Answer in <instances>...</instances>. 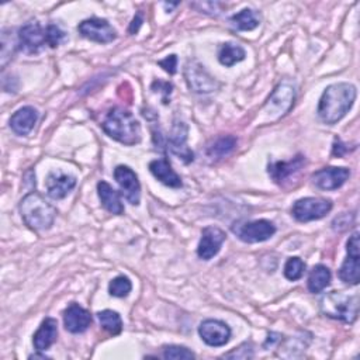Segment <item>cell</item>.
I'll return each instance as SVG.
<instances>
[{
    "instance_id": "cell-33",
    "label": "cell",
    "mask_w": 360,
    "mask_h": 360,
    "mask_svg": "<svg viewBox=\"0 0 360 360\" xmlns=\"http://www.w3.org/2000/svg\"><path fill=\"white\" fill-rule=\"evenodd\" d=\"M46 35H48V45L51 48L59 46L66 39V32L56 24L46 25Z\"/></svg>"
},
{
    "instance_id": "cell-36",
    "label": "cell",
    "mask_w": 360,
    "mask_h": 360,
    "mask_svg": "<svg viewBox=\"0 0 360 360\" xmlns=\"http://www.w3.org/2000/svg\"><path fill=\"white\" fill-rule=\"evenodd\" d=\"M152 86H158V90H155V91L163 93V103L167 104V103H169V96H170V93H172V84H170L169 82H160V80H158V82H153Z\"/></svg>"
},
{
    "instance_id": "cell-20",
    "label": "cell",
    "mask_w": 360,
    "mask_h": 360,
    "mask_svg": "<svg viewBox=\"0 0 360 360\" xmlns=\"http://www.w3.org/2000/svg\"><path fill=\"white\" fill-rule=\"evenodd\" d=\"M76 186V177L65 173H49L46 179L48 195L53 200L65 198Z\"/></svg>"
},
{
    "instance_id": "cell-32",
    "label": "cell",
    "mask_w": 360,
    "mask_h": 360,
    "mask_svg": "<svg viewBox=\"0 0 360 360\" xmlns=\"http://www.w3.org/2000/svg\"><path fill=\"white\" fill-rule=\"evenodd\" d=\"M163 357L172 359V360H188V359H194L195 354L184 346L169 345L163 347Z\"/></svg>"
},
{
    "instance_id": "cell-39",
    "label": "cell",
    "mask_w": 360,
    "mask_h": 360,
    "mask_svg": "<svg viewBox=\"0 0 360 360\" xmlns=\"http://www.w3.org/2000/svg\"><path fill=\"white\" fill-rule=\"evenodd\" d=\"M281 335L280 333H276V332H270L269 335H267V339H266V342H264V345H263V347L264 349H267L269 346H273L276 342H280L281 340Z\"/></svg>"
},
{
    "instance_id": "cell-4",
    "label": "cell",
    "mask_w": 360,
    "mask_h": 360,
    "mask_svg": "<svg viewBox=\"0 0 360 360\" xmlns=\"http://www.w3.org/2000/svg\"><path fill=\"white\" fill-rule=\"evenodd\" d=\"M319 307L325 316L353 323L359 315V297L342 291H330L321 298Z\"/></svg>"
},
{
    "instance_id": "cell-26",
    "label": "cell",
    "mask_w": 360,
    "mask_h": 360,
    "mask_svg": "<svg viewBox=\"0 0 360 360\" xmlns=\"http://www.w3.org/2000/svg\"><path fill=\"white\" fill-rule=\"evenodd\" d=\"M236 142L238 141L233 135L219 136L207 146V156L212 159H221L235 149Z\"/></svg>"
},
{
    "instance_id": "cell-11",
    "label": "cell",
    "mask_w": 360,
    "mask_h": 360,
    "mask_svg": "<svg viewBox=\"0 0 360 360\" xmlns=\"http://www.w3.org/2000/svg\"><path fill=\"white\" fill-rule=\"evenodd\" d=\"M77 31L82 37L98 44H108L117 38V31L112 25L107 20L98 17L83 20L77 25Z\"/></svg>"
},
{
    "instance_id": "cell-8",
    "label": "cell",
    "mask_w": 360,
    "mask_h": 360,
    "mask_svg": "<svg viewBox=\"0 0 360 360\" xmlns=\"http://www.w3.org/2000/svg\"><path fill=\"white\" fill-rule=\"evenodd\" d=\"M18 48L25 53H37L45 45H48L46 27L44 28L38 21H30L20 27L18 34Z\"/></svg>"
},
{
    "instance_id": "cell-16",
    "label": "cell",
    "mask_w": 360,
    "mask_h": 360,
    "mask_svg": "<svg viewBox=\"0 0 360 360\" xmlns=\"http://www.w3.org/2000/svg\"><path fill=\"white\" fill-rule=\"evenodd\" d=\"M304 166H305V156L297 155L295 158H292L291 160H287V162L269 163L267 172L274 183L283 186L288 179L294 177Z\"/></svg>"
},
{
    "instance_id": "cell-38",
    "label": "cell",
    "mask_w": 360,
    "mask_h": 360,
    "mask_svg": "<svg viewBox=\"0 0 360 360\" xmlns=\"http://www.w3.org/2000/svg\"><path fill=\"white\" fill-rule=\"evenodd\" d=\"M346 152H347V148H345V145L342 143V141H340L339 138H336L335 142H333V150H332V153L339 158V156H343Z\"/></svg>"
},
{
    "instance_id": "cell-28",
    "label": "cell",
    "mask_w": 360,
    "mask_h": 360,
    "mask_svg": "<svg viewBox=\"0 0 360 360\" xmlns=\"http://www.w3.org/2000/svg\"><path fill=\"white\" fill-rule=\"evenodd\" d=\"M100 325L104 330H107L111 335H118L122 330V319L118 312L112 309H104L97 314Z\"/></svg>"
},
{
    "instance_id": "cell-34",
    "label": "cell",
    "mask_w": 360,
    "mask_h": 360,
    "mask_svg": "<svg viewBox=\"0 0 360 360\" xmlns=\"http://www.w3.org/2000/svg\"><path fill=\"white\" fill-rule=\"evenodd\" d=\"M222 357L225 359H250L253 357V346L250 342H245L233 350L225 353Z\"/></svg>"
},
{
    "instance_id": "cell-2",
    "label": "cell",
    "mask_w": 360,
    "mask_h": 360,
    "mask_svg": "<svg viewBox=\"0 0 360 360\" xmlns=\"http://www.w3.org/2000/svg\"><path fill=\"white\" fill-rule=\"evenodd\" d=\"M101 128L110 138L128 146L141 141V125L138 120L132 112L121 107H114L105 114Z\"/></svg>"
},
{
    "instance_id": "cell-29",
    "label": "cell",
    "mask_w": 360,
    "mask_h": 360,
    "mask_svg": "<svg viewBox=\"0 0 360 360\" xmlns=\"http://www.w3.org/2000/svg\"><path fill=\"white\" fill-rule=\"evenodd\" d=\"M131 288H132V284H131V281H129V278L127 276H117L108 284L110 295L117 297V298L127 297L129 294Z\"/></svg>"
},
{
    "instance_id": "cell-31",
    "label": "cell",
    "mask_w": 360,
    "mask_h": 360,
    "mask_svg": "<svg viewBox=\"0 0 360 360\" xmlns=\"http://www.w3.org/2000/svg\"><path fill=\"white\" fill-rule=\"evenodd\" d=\"M15 48H18V39H14L10 34H7V30H3L1 34V68L6 66V63L13 58Z\"/></svg>"
},
{
    "instance_id": "cell-19",
    "label": "cell",
    "mask_w": 360,
    "mask_h": 360,
    "mask_svg": "<svg viewBox=\"0 0 360 360\" xmlns=\"http://www.w3.org/2000/svg\"><path fill=\"white\" fill-rule=\"evenodd\" d=\"M38 120V112L34 107L31 105H25L18 108L10 118V128L14 134L24 136L28 135L34 125L37 124Z\"/></svg>"
},
{
    "instance_id": "cell-5",
    "label": "cell",
    "mask_w": 360,
    "mask_h": 360,
    "mask_svg": "<svg viewBox=\"0 0 360 360\" xmlns=\"http://www.w3.org/2000/svg\"><path fill=\"white\" fill-rule=\"evenodd\" d=\"M294 100H295V84L291 80L284 79L274 87V90L269 96L264 104V110L270 117L278 118L291 110V107L294 105Z\"/></svg>"
},
{
    "instance_id": "cell-21",
    "label": "cell",
    "mask_w": 360,
    "mask_h": 360,
    "mask_svg": "<svg viewBox=\"0 0 360 360\" xmlns=\"http://www.w3.org/2000/svg\"><path fill=\"white\" fill-rule=\"evenodd\" d=\"M56 338H58V322L55 318L48 316L41 322L39 328L34 333L32 343L38 352H45L53 345Z\"/></svg>"
},
{
    "instance_id": "cell-1",
    "label": "cell",
    "mask_w": 360,
    "mask_h": 360,
    "mask_svg": "<svg viewBox=\"0 0 360 360\" xmlns=\"http://www.w3.org/2000/svg\"><path fill=\"white\" fill-rule=\"evenodd\" d=\"M356 87L352 83L339 82L328 86L318 104V117L322 122L332 125L340 121L356 100Z\"/></svg>"
},
{
    "instance_id": "cell-13",
    "label": "cell",
    "mask_w": 360,
    "mask_h": 360,
    "mask_svg": "<svg viewBox=\"0 0 360 360\" xmlns=\"http://www.w3.org/2000/svg\"><path fill=\"white\" fill-rule=\"evenodd\" d=\"M349 176H350V170L347 167L329 166V167H322L315 173H312L311 180L315 184V187L321 190H336L345 184Z\"/></svg>"
},
{
    "instance_id": "cell-14",
    "label": "cell",
    "mask_w": 360,
    "mask_h": 360,
    "mask_svg": "<svg viewBox=\"0 0 360 360\" xmlns=\"http://www.w3.org/2000/svg\"><path fill=\"white\" fill-rule=\"evenodd\" d=\"M198 335L208 346H224L231 339V328L219 319H205L198 326Z\"/></svg>"
},
{
    "instance_id": "cell-9",
    "label": "cell",
    "mask_w": 360,
    "mask_h": 360,
    "mask_svg": "<svg viewBox=\"0 0 360 360\" xmlns=\"http://www.w3.org/2000/svg\"><path fill=\"white\" fill-rule=\"evenodd\" d=\"M184 77L191 91L207 94L219 87V83L197 60H188L184 68Z\"/></svg>"
},
{
    "instance_id": "cell-7",
    "label": "cell",
    "mask_w": 360,
    "mask_h": 360,
    "mask_svg": "<svg viewBox=\"0 0 360 360\" xmlns=\"http://www.w3.org/2000/svg\"><path fill=\"white\" fill-rule=\"evenodd\" d=\"M332 210V201L321 197H304L294 202L292 217L300 222H308L323 218Z\"/></svg>"
},
{
    "instance_id": "cell-25",
    "label": "cell",
    "mask_w": 360,
    "mask_h": 360,
    "mask_svg": "<svg viewBox=\"0 0 360 360\" xmlns=\"http://www.w3.org/2000/svg\"><path fill=\"white\" fill-rule=\"evenodd\" d=\"M246 56L245 49L233 42H225L218 48V60L224 66H233L235 63L243 60Z\"/></svg>"
},
{
    "instance_id": "cell-6",
    "label": "cell",
    "mask_w": 360,
    "mask_h": 360,
    "mask_svg": "<svg viewBox=\"0 0 360 360\" xmlns=\"http://www.w3.org/2000/svg\"><path fill=\"white\" fill-rule=\"evenodd\" d=\"M232 232L246 243H257L270 239L276 233V226L269 219L245 221L233 224Z\"/></svg>"
},
{
    "instance_id": "cell-24",
    "label": "cell",
    "mask_w": 360,
    "mask_h": 360,
    "mask_svg": "<svg viewBox=\"0 0 360 360\" xmlns=\"http://www.w3.org/2000/svg\"><path fill=\"white\" fill-rule=\"evenodd\" d=\"M330 277H332L330 270L326 266H323V264L314 266L308 276V283H307L308 290L314 294L323 291L329 285Z\"/></svg>"
},
{
    "instance_id": "cell-18",
    "label": "cell",
    "mask_w": 360,
    "mask_h": 360,
    "mask_svg": "<svg viewBox=\"0 0 360 360\" xmlns=\"http://www.w3.org/2000/svg\"><path fill=\"white\" fill-rule=\"evenodd\" d=\"M187 125L184 122H176L169 136V149L177 155L184 163H190L194 159L193 150L187 146Z\"/></svg>"
},
{
    "instance_id": "cell-22",
    "label": "cell",
    "mask_w": 360,
    "mask_h": 360,
    "mask_svg": "<svg viewBox=\"0 0 360 360\" xmlns=\"http://www.w3.org/2000/svg\"><path fill=\"white\" fill-rule=\"evenodd\" d=\"M150 173L165 186L179 188L183 186L180 176L172 169L170 163L166 159H156L149 163Z\"/></svg>"
},
{
    "instance_id": "cell-23",
    "label": "cell",
    "mask_w": 360,
    "mask_h": 360,
    "mask_svg": "<svg viewBox=\"0 0 360 360\" xmlns=\"http://www.w3.org/2000/svg\"><path fill=\"white\" fill-rule=\"evenodd\" d=\"M97 193L98 198L101 201V205L111 214L121 215L124 212V205L120 198V193L114 190L107 181H98L97 183Z\"/></svg>"
},
{
    "instance_id": "cell-15",
    "label": "cell",
    "mask_w": 360,
    "mask_h": 360,
    "mask_svg": "<svg viewBox=\"0 0 360 360\" xmlns=\"http://www.w3.org/2000/svg\"><path fill=\"white\" fill-rule=\"evenodd\" d=\"M225 239H226V235L222 229L217 226H205L201 231V238L197 248L198 257L202 260L212 259L219 252Z\"/></svg>"
},
{
    "instance_id": "cell-30",
    "label": "cell",
    "mask_w": 360,
    "mask_h": 360,
    "mask_svg": "<svg viewBox=\"0 0 360 360\" xmlns=\"http://www.w3.org/2000/svg\"><path fill=\"white\" fill-rule=\"evenodd\" d=\"M304 271H305V263L297 256L290 257L284 264V276L290 281L300 280L302 277Z\"/></svg>"
},
{
    "instance_id": "cell-17",
    "label": "cell",
    "mask_w": 360,
    "mask_h": 360,
    "mask_svg": "<svg viewBox=\"0 0 360 360\" xmlns=\"http://www.w3.org/2000/svg\"><path fill=\"white\" fill-rule=\"evenodd\" d=\"M63 323L70 333H82L90 326L91 315L86 308L72 302L63 311Z\"/></svg>"
},
{
    "instance_id": "cell-12",
    "label": "cell",
    "mask_w": 360,
    "mask_h": 360,
    "mask_svg": "<svg viewBox=\"0 0 360 360\" xmlns=\"http://www.w3.org/2000/svg\"><path fill=\"white\" fill-rule=\"evenodd\" d=\"M114 179L125 200L132 205H138L141 200V184L135 172L125 165H118L114 169Z\"/></svg>"
},
{
    "instance_id": "cell-10",
    "label": "cell",
    "mask_w": 360,
    "mask_h": 360,
    "mask_svg": "<svg viewBox=\"0 0 360 360\" xmlns=\"http://www.w3.org/2000/svg\"><path fill=\"white\" fill-rule=\"evenodd\" d=\"M347 257L339 269V278L350 285H356L360 280V255H359V232H353L346 243Z\"/></svg>"
},
{
    "instance_id": "cell-37",
    "label": "cell",
    "mask_w": 360,
    "mask_h": 360,
    "mask_svg": "<svg viewBox=\"0 0 360 360\" xmlns=\"http://www.w3.org/2000/svg\"><path fill=\"white\" fill-rule=\"evenodd\" d=\"M142 22H143V15H142V13H136L135 17L132 18L131 24H129V28H128L129 34L138 32V30H139V27L142 25Z\"/></svg>"
},
{
    "instance_id": "cell-35",
    "label": "cell",
    "mask_w": 360,
    "mask_h": 360,
    "mask_svg": "<svg viewBox=\"0 0 360 360\" xmlns=\"http://www.w3.org/2000/svg\"><path fill=\"white\" fill-rule=\"evenodd\" d=\"M160 68H163V70H166L169 75H174L176 73V68H177V56L176 55H169L165 59L158 62Z\"/></svg>"
},
{
    "instance_id": "cell-27",
    "label": "cell",
    "mask_w": 360,
    "mask_h": 360,
    "mask_svg": "<svg viewBox=\"0 0 360 360\" xmlns=\"http://www.w3.org/2000/svg\"><path fill=\"white\" fill-rule=\"evenodd\" d=\"M231 22L239 31H252L260 24V17L257 11L252 8H243L231 17Z\"/></svg>"
},
{
    "instance_id": "cell-3",
    "label": "cell",
    "mask_w": 360,
    "mask_h": 360,
    "mask_svg": "<svg viewBox=\"0 0 360 360\" xmlns=\"http://www.w3.org/2000/svg\"><path fill=\"white\" fill-rule=\"evenodd\" d=\"M18 208L22 221L32 231H46L53 225L56 208L37 191L25 194L21 198Z\"/></svg>"
}]
</instances>
